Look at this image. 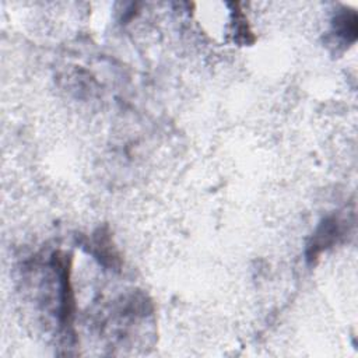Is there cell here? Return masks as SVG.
<instances>
[{"instance_id":"cell-1","label":"cell","mask_w":358,"mask_h":358,"mask_svg":"<svg viewBox=\"0 0 358 358\" xmlns=\"http://www.w3.org/2000/svg\"><path fill=\"white\" fill-rule=\"evenodd\" d=\"M340 234H341V231H340L338 220L336 217L326 218L317 227L316 232L313 234V236L308 245V252H306L308 260L316 259L320 252L330 248L337 241Z\"/></svg>"},{"instance_id":"cell-2","label":"cell","mask_w":358,"mask_h":358,"mask_svg":"<svg viewBox=\"0 0 358 358\" xmlns=\"http://www.w3.org/2000/svg\"><path fill=\"white\" fill-rule=\"evenodd\" d=\"M334 25L337 29V35L344 38L348 42H354L357 39V15L355 13H343L337 15L334 20Z\"/></svg>"}]
</instances>
